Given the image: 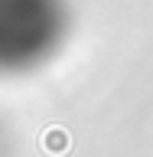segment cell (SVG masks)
Listing matches in <instances>:
<instances>
[{
  "label": "cell",
  "mask_w": 153,
  "mask_h": 157,
  "mask_svg": "<svg viewBox=\"0 0 153 157\" xmlns=\"http://www.w3.org/2000/svg\"><path fill=\"white\" fill-rule=\"evenodd\" d=\"M46 147H49V151H65V147H68V137L62 134V131H59V134L52 131V134L46 137Z\"/></svg>",
  "instance_id": "cell-1"
}]
</instances>
